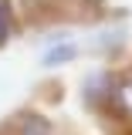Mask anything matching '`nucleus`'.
<instances>
[{"label":"nucleus","instance_id":"obj_1","mask_svg":"<svg viewBox=\"0 0 132 135\" xmlns=\"http://www.w3.org/2000/svg\"><path fill=\"white\" fill-rule=\"evenodd\" d=\"M20 135H51V128H48V122H44L41 115H27V118H24Z\"/></svg>","mask_w":132,"mask_h":135}]
</instances>
